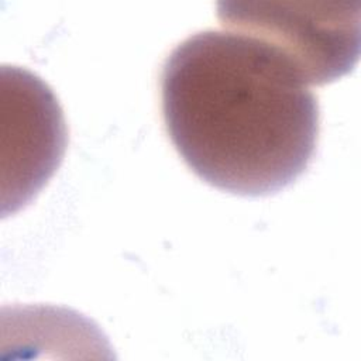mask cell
<instances>
[{"label": "cell", "instance_id": "obj_3", "mask_svg": "<svg viewBox=\"0 0 361 361\" xmlns=\"http://www.w3.org/2000/svg\"><path fill=\"white\" fill-rule=\"evenodd\" d=\"M11 212L30 202L59 166L68 133L61 106L37 75L11 66Z\"/></svg>", "mask_w": 361, "mask_h": 361}, {"label": "cell", "instance_id": "obj_2", "mask_svg": "<svg viewBox=\"0 0 361 361\" xmlns=\"http://www.w3.org/2000/svg\"><path fill=\"white\" fill-rule=\"evenodd\" d=\"M223 25L282 54L307 85L348 73L360 54V11L338 3L223 1Z\"/></svg>", "mask_w": 361, "mask_h": 361}, {"label": "cell", "instance_id": "obj_1", "mask_svg": "<svg viewBox=\"0 0 361 361\" xmlns=\"http://www.w3.org/2000/svg\"><path fill=\"white\" fill-rule=\"evenodd\" d=\"M161 92L171 141L214 188L275 193L312 162L317 97L282 54L257 38L214 30L186 38L164 63Z\"/></svg>", "mask_w": 361, "mask_h": 361}]
</instances>
